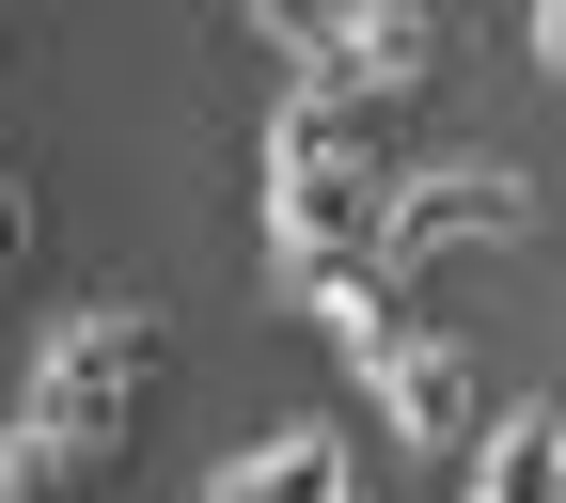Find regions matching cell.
Masks as SVG:
<instances>
[{
    "instance_id": "cell-1",
    "label": "cell",
    "mask_w": 566,
    "mask_h": 503,
    "mask_svg": "<svg viewBox=\"0 0 566 503\" xmlns=\"http://www.w3.org/2000/svg\"><path fill=\"white\" fill-rule=\"evenodd\" d=\"M363 205H378V111H331L315 80L268 111V252L315 268V252H363Z\"/></svg>"
},
{
    "instance_id": "cell-2",
    "label": "cell",
    "mask_w": 566,
    "mask_h": 503,
    "mask_svg": "<svg viewBox=\"0 0 566 503\" xmlns=\"http://www.w3.org/2000/svg\"><path fill=\"white\" fill-rule=\"evenodd\" d=\"M142 378H158V300H63V315L17 346V409L63 425V441H95V457L126 441Z\"/></svg>"
},
{
    "instance_id": "cell-3",
    "label": "cell",
    "mask_w": 566,
    "mask_h": 503,
    "mask_svg": "<svg viewBox=\"0 0 566 503\" xmlns=\"http://www.w3.org/2000/svg\"><path fill=\"white\" fill-rule=\"evenodd\" d=\"M520 221H535V189H520L504 158H409V174H378V205H363V252H378V268H441V252L520 237Z\"/></svg>"
},
{
    "instance_id": "cell-4",
    "label": "cell",
    "mask_w": 566,
    "mask_h": 503,
    "mask_svg": "<svg viewBox=\"0 0 566 503\" xmlns=\"http://www.w3.org/2000/svg\"><path fill=\"white\" fill-rule=\"evenodd\" d=\"M424 63H441V0H331V32L300 48V80L331 111H394Z\"/></svg>"
},
{
    "instance_id": "cell-5",
    "label": "cell",
    "mask_w": 566,
    "mask_h": 503,
    "mask_svg": "<svg viewBox=\"0 0 566 503\" xmlns=\"http://www.w3.org/2000/svg\"><path fill=\"white\" fill-rule=\"evenodd\" d=\"M363 378H378V409H394V441H424V457H457L472 425H488L457 331H394V346H363Z\"/></svg>"
},
{
    "instance_id": "cell-6",
    "label": "cell",
    "mask_w": 566,
    "mask_h": 503,
    "mask_svg": "<svg viewBox=\"0 0 566 503\" xmlns=\"http://www.w3.org/2000/svg\"><path fill=\"white\" fill-rule=\"evenodd\" d=\"M331 488H346V441H331L315 409H283V425H252V441H237L221 472H205V503H331Z\"/></svg>"
},
{
    "instance_id": "cell-7",
    "label": "cell",
    "mask_w": 566,
    "mask_h": 503,
    "mask_svg": "<svg viewBox=\"0 0 566 503\" xmlns=\"http://www.w3.org/2000/svg\"><path fill=\"white\" fill-rule=\"evenodd\" d=\"M394 283H409V268H378V252H315V268H283V300H300V315L346 346V363H363V346H394V331H409Z\"/></svg>"
},
{
    "instance_id": "cell-8",
    "label": "cell",
    "mask_w": 566,
    "mask_h": 503,
    "mask_svg": "<svg viewBox=\"0 0 566 503\" xmlns=\"http://www.w3.org/2000/svg\"><path fill=\"white\" fill-rule=\"evenodd\" d=\"M551 488H566V409H551V394L488 409V425H472V488H457V503H551Z\"/></svg>"
},
{
    "instance_id": "cell-9",
    "label": "cell",
    "mask_w": 566,
    "mask_h": 503,
    "mask_svg": "<svg viewBox=\"0 0 566 503\" xmlns=\"http://www.w3.org/2000/svg\"><path fill=\"white\" fill-rule=\"evenodd\" d=\"M95 488V441H63V425L0 409V503H80Z\"/></svg>"
},
{
    "instance_id": "cell-10",
    "label": "cell",
    "mask_w": 566,
    "mask_h": 503,
    "mask_svg": "<svg viewBox=\"0 0 566 503\" xmlns=\"http://www.w3.org/2000/svg\"><path fill=\"white\" fill-rule=\"evenodd\" d=\"M252 32H268V48H283V63H300V48H315V32H331V0H252Z\"/></svg>"
},
{
    "instance_id": "cell-11",
    "label": "cell",
    "mask_w": 566,
    "mask_h": 503,
    "mask_svg": "<svg viewBox=\"0 0 566 503\" xmlns=\"http://www.w3.org/2000/svg\"><path fill=\"white\" fill-rule=\"evenodd\" d=\"M32 237H48V205H32V174H0V268H32Z\"/></svg>"
},
{
    "instance_id": "cell-12",
    "label": "cell",
    "mask_w": 566,
    "mask_h": 503,
    "mask_svg": "<svg viewBox=\"0 0 566 503\" xmlns=\"http://www.w3.org/2000/svg\"><path fill=\"white\" fill-rule=\"evenodd\" d=\"M535 63H551V80H566V0H535Z\"/></svg>"
},
{
    "instance_id": "cell-13",
    "label": "cell",
    "mask_w": 566,
    "mask_h": 503,
    "mask_svg": "<svg viewBox=\"0 0 566 503\" xmlns=\"http://www.w3.org/2000/svg\"><path fill=\"white\" fill-rule=\"evenodd\" d=\"M0 409H17V363H0Z\"/></svg>"
},
{
    "instance_id": "cell-14",
    "label": "cell",
    "mask_w": 566,
    "mask_h": 503,
    "mask_svg": "<svg viewBox=\"0 0 566 503\" xmlns=\"http://www.w3.org/2000/svg\"><path fill=\"white\" fill-rule=\"evenodd\" d=\"M551 503H566V488H551Z\"/></svg>"
},
{
    "instance_id": "cell-15",
    "label": "cell",
    "mask_w": 566,
    "mask_h": 503,
    "mask_svg": "<svg viewBox=\"0 0 566 503\" xmlns=\"http://www.w3.org/2000/svg\"><path fill=\"white\" fill-rule=\"evenodd\" d=\"M331 503H346V488H331Z\"/></svg>"
}]
</instances>
